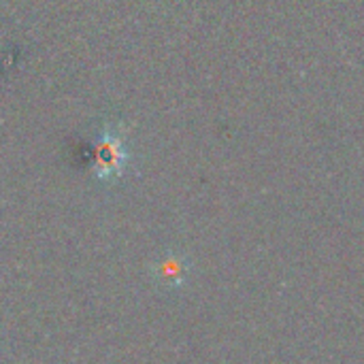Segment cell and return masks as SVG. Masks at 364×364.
<instances>
[{
  "mask_svg": "<svg viewBox=\"0 0 364 364\" xmlns=\"http://www.w3.org/2000/svg\"><path fill=\"white\" fill-rule=\"evenodd\" d=\"M130 154L117 126H107L94 147V173L100 181H115L124 175Z\"/></svg>",
  "mask_w": 364,
  "mask_h": 364,
  "instance_id": "6da1fadb",
  "label": "cell"
},
{
  "mask_svg": "<svg viewBox=\"0 0 364 364\" xmlns=\"http://www.w3.org/2000/svg\"><path fill=\"white\" fill-rule=\"evenodd\" d=\"M190 262L183 256L171 254L158 264V279H162L168 286H181L188 277Z\"/></svg>",
  "mask_w": 364,
  "mask_h": 364,
  "instance_id": "7a4b0ae2",
  "label": "cell"
}]
</instances>
